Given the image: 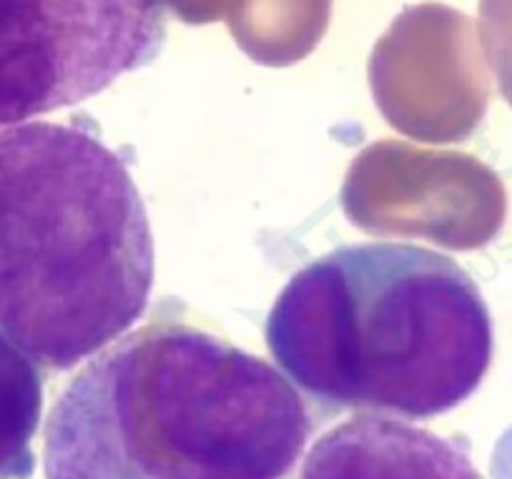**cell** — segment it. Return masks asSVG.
Masks as SVG:
<instances>
[{
  "mask_svg": "<svg viewBox=\"0 0 512 479\" xmlns=\"http://www.w3.org/2000/svg\"><path fill=\"white\" fill-rule=\"evenodd\" d=\"M480 31L502 96L512 106V0H480Z\"/></svg>",
  "mask_w": 512,
  "mask_h": 479,
  "instance_id": "8",
  "label": "cell"
},
{
  "mask_svg": "<svg viewBox=\"0 0 512 479\" xmlns=\"http://www.w3.org/2000/svg\"><path fill=\"white\" fill-rule=\"evenodd\" d=\"M161 6H171L186 23H206L221 13L224 0H159Z\"/></svg>",
  "mask_w": 512,
  "mask_h": 479,
  "instance_id": "9",
  "label": "cell"
},
{
  "mask_svg": "<svg viewBox=\"0 0 512 479\" xmlns=\"http://www.w3.org/2000/svg\"><path fill=\"white\" fill-rule=\"evenodd\" d=\"M164 43L159 0H0V128L106 91Z\"/></svg>",
  "mask_w": 512,
  "mask_h": 479,
  "instance_id": "4",
  "label": "cell"
},
{
  "mask_svg": "<svg viewBox=\"0 0 512 479\" xmlns=\"http://www.w3.org/2000/svg\"><path fill=\"white\" fill-rule=\"evenodd\" d=\"M154 289V236L118 153L81 126L0 133V332L56 372L134 327Z\"/></svg>",
  "mask_w": 512,
  "mask_h": 479,
  "instance_id": "2",
  "label": "cell"
},
{
  "mask_svg": "<svg viewBox=\"0 0 512 479\" xmlns=\"http://www.w3.org/2000/svg\"><path fill=\"white\" fill-rule=\"evenodd\" d=\"M329 0H239L236 38L259 58H294L307 51L327 23Z\"/></svg>",
  "mask_w": 512,
  "mask_h": 479,
  "instance_id": "7",
  "label": "cell"
},
{
  "mask_svg": "<svg viewBox=\"0 0 512 479\" xmlns=\"http://www.w3.org/2000/svg\"><path fill=\"white\" fill-rule=\"evenodd\" d=\"M299 479H482L462 444L387 417H354L314 442Z\"/></svg>",
  "mask_w": 512,
  "mask_h": 479,
  "instance_id": "5",
  "label": "cell"
},
{
  "mask_svg": "<svg viewBox=\"0 0 512 479\" xmlns=\"http://www.w3.org/2000/svg\"><path fill=\"white\" fill-rule=\"evenodd\" d=\"M314 422L282 372L186 324L101 349L53 404L46 479H284Z\"/></svg>",
  "mask_w": 512,
  "mask_h": 479,
  "instance_id": "1",
  "label": "cell"
},
{
  "mask_svg": "<svg viewBox=\"0 0 512 479\" xmlns=\"http://www.w3.org/2000/svg\"><path fill=\"white\" fill-rule=\"evenodd\" d=\"M267 347L319 404L427 419L477 392L490 369L492 322L450 256L359 244L292 276L269 311Z\"/></svg>",
  "mask_w": 512,
  "mask_h": 479,
  "instance_id": "3",
  "label": "cell"
},
{
  "mask_svg": "<svg viewBox=\"0 0 512 479\" xmlns=\"http://www.w3.org/2000/svg\"><path fill=\"white\" fill-rule=\"evenodd\" d=\"M43 414V374L6 332H0V479H31Z\"/></svg>",
  "mask_w": 512,
  "mask_h": 479,
  "instance_id": "6",
  "label": "cell"
}]
</instances>
